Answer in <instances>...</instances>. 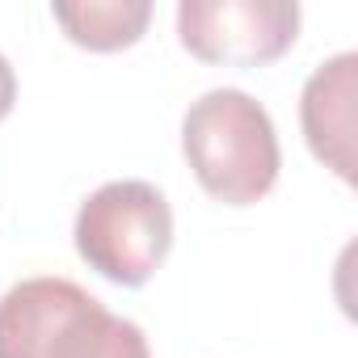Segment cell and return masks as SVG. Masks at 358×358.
I'll use <instances>...</instances> for the list:
<instances>
[{
	"label": "cell",
	"mask_w": 358,
	"mask_h": 358,
	"mask_svg": "<svg viewBox=\"0 0 358 358\" xmlns=\"http://www.w3.org/2000/svg\"><path fill=\"white\" fill-rule=\"evenodd\" d=\"M0 358H152L135 320L68 278H26L0 295Z\"/></svg>",
	"instance_id": "obj_1"
},
{
	"label": "cell",
	"mask_w": 358,
	"mask_h": 358,
	"mask_svg": "<svg viewBox=\"0 0 358 358\" xmlns=\"http://www.w3.org/2000/svg\"><path fill=\"white\" fill-rule=\"evenodd\" d=\"M182 152L199 186L228 207L266 199L282 169L278 131L266 106L241 89H211L190 101L182 118Z\"/></svg>",
	"instance_id": "obj_2"
},
{
	"label": "cell",
	"mask_w": 358,
	"mask_h": 358,
	"mask_svg": "<svg viewBox=\"0 0 358 358\" xmlns=\"http://www.w3.org/2000/svg\"><path fill=\"white\" fill-rule=\"evenodd\" d=\"M76 253L118 287H143L173 249V211L152 182H106L76 211Z\"/></svg>",
	"instance_id": "obj_3"
},
{
	"label": "cell",
	"mask_w": 358,
	"mask_h": 358,
	"mask_svg": "<svg viewBox=\"0 0 358 358\" xmlns=\"http://www.w3.org/2000/svg\"><path fill=\"white\" fill-rule=\"evenodd\" d=\"M299 34L295 0H182L177 38L203 64L262 68L282 59Z\"/></svg>",
	"instance_id": "obj_4"
},
{
	"label": "cell",
	"mask_w": 358,
	"mask_h": 358,
	"mask_svg": "<svg viewBox=\"0 0 358 358\" xmlns=\"http://www.w3.org/2000/svg\"><path fill=\"white\" fill-rule=\"evenodd\" d=\"M354 97H358V55L341 51L320 64L299 97V122L312 156L333 169L341 182H354Z\"/></svg>",
	"instance_id": "obj_5"
},
{
	"label": "cell",
	"mask_w": 358,
	"mask_h": 358,
	"mask_svg": "<svg viewBox=\"0 0 358 358\" xmlns=\"http://www.w3.org/2000/svg\"><path fill=\"white\" fill-rule=\"evenodd\" d=\"M51 13L85 51H122L139 43L152 22L148 0H85V5H55Z\"/></svg>",
	"instance_id": "obj_6"
},
{
	"label": "cell",
	"mask_w": 358,
	"mask_h": 358,
	"mask_svg": "<svg viewBox=\"0 0 358 358\" xmlns=\"http://www.w3.org/2000/svg\"><path fill=\"white\" fill-rule=\"evenodd\" d=\"M13 101H17V76H13V68H9V59L0 55V122L9 118V110H13Z\"/></svg>",
	"instance_id": "obj_7"
}]
</instances>
